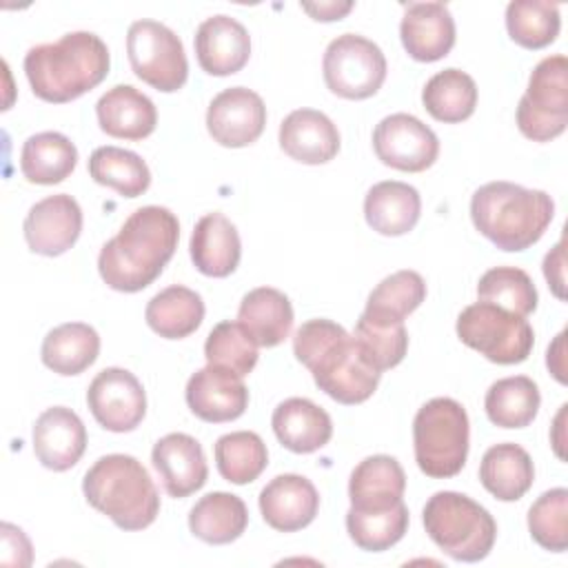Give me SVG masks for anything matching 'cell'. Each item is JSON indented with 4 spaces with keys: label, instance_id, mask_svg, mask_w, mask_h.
<instances>
[{
    "label": "cell",
    "instance_id": "cell-1",
    "mask_svg": "<svg viewBox=\"0 0 568 568\" xmlns=\"http://www.w3.org/2000/svg\"><path fill=\"white\" fill-rule=\"evenodd\" d=\"M178 240L180 222L169 209L142 206L102 246L98 255L100 277L113 291L138 293L160 277L178 248Z\"/></svg>",
    "mask_w": 568,
    "mask_h": 568
},
{
    "label": "cell",
    "instance_id": "cell-2",
    "mask_svg": "<svg viewBox=\"0 0 568 568\" xmlns=\"http://www.w3.org/2000/svg\"><path fill=\"white\" fill-rule=\"evenodd\" d=\"M293 353L311 371L320 390L339 404H362L377 390L382 373L371 364L355 337L331 320L304 322L295 331Z\"/></svg>",
    "mask_w": 568,
    "mask_h": 568
},
{
    "label": "cell",
    "instance_id": "cell-3",
    "mask_svg": "<svg viewBox=\"0 0 568 568\" xmlns=\"http://www.w3.org/2000/svg\"><path fill=\"white\" fill-rule=\"evenodd\" d=\"M109 49L91 31H71L49 44L31 47L24 73L33 93L53 104L71 102L95 89L109 73Z\"/></svg>",
    "mask_w": 568,
    "mask_h": 568
},
{
    "label": "cell",
    "instance_id": "cell-4",
    "mask_svg": "<svg viewBox=\"0 0 568 568\" xmlns=\"http://www.w3.org/2000/svg\"><path fill=\"white\" fill-rule=\"evenodd\" d=\"M555 202L546 191L513 182H488L470 197L475 229L501 251H526L550 226Z\"/></svg>",
    "mask_w": 568,
    "mask_h": 568
},
{
    "label": "cell",
    "instance_id": "cell-5",
    "mask_svg": "<svg viewBox=\"0 0 568 568\" xmlns=\"http://www.w3.org/2000/svg\"><path fill=\"white\" fill-rule=\"evenodd\" d=\"M87 501L122 530L149 528L160 513L158 488L131 455L100 457L82 479Z\"/></svg>",
    "mask_w": 568,
    "mask_h": 568
},
{
    "label": "cell",
    "instance_id": "cell-6",
    "mask_svg": "<svg viewBox=\"0 0 568 568\" xmlns=\"http://www.w3.org/2000/svg\"><path fill=\"white\" fill-rule=\"evenodd\" d=\"M428 537L457 561H481L495 546L497 524L493 515L455 490L435 493L422 513Z\"/></svg>",
    "mask_w": 568,
    "mask_h": 568
},
{
    "label": "cell",
    "instance_id": "cell-7",
    "mask_svg": "<svg viewBox=\"0 0 568 568\" xmlns=\"http://www.w3.org/2000/svg\"><path fill=\"white\" fill-rule=\"evenodd\" d=\"M466 408L450 397H433L413 419V448L419 470L433 479L455 477L468 457Z\"/></svg>",
    "mask_w": 568,
    "mask_h": 568
},
{
    "label": "cell",
    "instance_id": "cell-8",
    "mask_svg": "<svg viewBox=\"0 0 568 568\" xmlns=\"http://www.w3.org/2000/svg\"><path fill=\"white\" fill-rule=\"evenodd\" d=\"M455 331L462 344L504 366L524 362L535 344V333L526 317L481 300L459 313Z\"/></svg>",
    "mask_w": 568,
    "mask_h": 568
},
{
    "label": "cell",
    "instance_id": "cell-9",
    "mask_svg": "<svg viewBox=\"0 0 568 568\" xmlns=\"http://www.w3.org/2000/svg\"><path fill=\"white\" fill-rule=\"evenodd\" d=\"M517 126L532 142H550L568 126V60L544 58L528 78V89L517 104Z\"/></svg>",
    "mask_w": 568,
    "mask_h": 568
},
{
    "label": "cell",
    "instance_id": "cell-10",
    "mask_svg": "<svg viewBox=\"0 0 568 568\" xmlns=\"http://www.w3.org/2000/svg\"><path fill=\"white\" fill-rule=\"evenodd\" d=\"M126 55L133 73L162 93L182 89L189 78L182 40L162 22L135 20L126 31Z\"/></svg>",
    "mask_w": 568,
    "mask_h": 568
},
{
    "label": "cell",
    "instance_id": "cell-11",
    "mask_svg": "<svg viewBox=\"0 0 568 568\" xmlns=\"http://www.w3.org/2000/svg\"><path fill=\"white\" fill-rule=\"evenodd\" d=\"M326 87L346 100H366L386 80V58L382 49L357 33L337 36L322 60Z\"/></svg>",
    "mask_w": 568,
    "mask_h": 568
},
{
    "label": "cell",
    "instance_id": "cell-12",
    "mask_svg": "<svg viewBox=\"0 0 568 568\" xmlns=\"http://www.w3.org/2000/svg\"><path fill=\"white\" fill-rule=\"evenodd\" d=\"M373 149L382 164L419 173L435 164L439 140L430 126L410 113H393L379 120L373 131Z\"/></svg>",
    "mask_w": 568,
    "mask_h": 568
},
{
    "label": "cell",
    "instance_id": "cell-13",
    "mask_svg": "<svg viewBox=\"0 0 568 568\" xmlns=\"http://www.w3.org/2000/svg\"><path fill=\"white\" fill-rule=\"evenodd\" d=\"M87 404L95 422L111 433H129L146 415V395L140 379L126 368L100 371L87 390Z\"/></svg>",
    "mask_w": 568,
    "mask_h": 568
},
{
    "label": "cell",
    "instance_id": "cell-14",
    "mask_svg": "<svg viewBox=\"0 0 568 568\" xmlns=\"http://www.w3.org/2000/svg\"><path fill=\"white\" fill-rule=\"evenodd\" d=\"M266 124L264 100L246 89L231 87L217 93L206 111L209 135L229 149H240L253 144Z\"/></svg>",
    "mask_w": 568,
    "mask_h": 568
},
{
    "label": "cell",
    "instance_id": "cell-15",
    "mask_svg": "<svg viewBox=\"0 0 568 568\" xmlns=\"http://www.w3.org/2000/svg\"><path fill=\"white\" fill-rule=\"evenodd\" d=\"M22 231L33 253L47 257L62 255L82 233V209L67 193L49 195L29 209Z\"/></svg>",
    "mask_w": 568,
    "mask_h": 568
},
{
    "label": "cell",
    "instance_id": "cell-16",
    "mask_svg": "<svg viewBox=\"0 0 568 568\" xmlns=\"http://www.w3.org/2000/svg\"><path fill=\"white\" fill-rule=\"evenodd\" d=\"M184 397L191 413L211 424L233 422L244 415L248 406V388L242 377L213 364H206L189 377Z\"/></svg>",
    "mask_w": 568,
    "mask_h": 568
},
{
    "label": "cell",
    "instance_id": "cell-17",
    "mask_svg": "<svg viewBox=\"0 0 568 568\" xmlns=\"http://www.w3.org/2000/svg\"><path fill=\"white\" fill-rule=\"evenodd\" d=\"M87 448V428L67 406H51L33 424V453L49 470L73 468Z\"/></svg>",
    "mask_w": 568,
    "mask_h": 568
},
{
    "label": "cell",
    "instance_id": "cell-18",
    "mask_svg": "<svg viewBox=\"0 0 568 568\" xmlns=\"http://www.w3.org/2000/svg\"><path fill=\"white\" fill-rule=\"evenodd\" d=\"M151 462L171 497H189L206 484L209 466L204 450L200 442L186 433H169L158 439L151 450Z\"/></svg>",
    "mask_w": 568,
    "mask_h": 568
},
{
    "label": "cell",
    "instance_id": "cell-19",
    "mask_svg": "<svg viewBox=\"0 0 568 568\" xmlns=\"http://www.w3.org/2000/svg\"><path fill=\"white\" fill-rule=\"evenodd\" d=\"M320 510V495L311 479L286 473L273 477L260 493V513L264 521L280 532L306 528Z\"/></svg>",
    "mask_w": 568,
    "mask_h": 568
},
{
    "label": "cell",
    "instance_id": "cell-20",
    "mask_svg": "<svg viewBox=\"0 0 568 568\" xmlns=\"http://www.w3.org/2000/svg\"><path fill=\"white\" fill-rule=\"evenodd\" d=\"M399 38L413 60L435 62L455 44V20L444 2H408Z\"/></svg>",
    "mask_w": 568,
    "mask_h": 568
},
{
    "label": "cell",
    "instance_id": "cell-21",
    "mask_svg": "<svg viewBox=\"0 0 568 568\" xmlns=\"http://www.w3.org/2000/svg\"><path fill=\"white\" fill-rule=\"evenodd\" d=\"M195 55L209 75H233L251 58V36L231 16H211L195 31Z\"/></svg>",
    "mask_w": 568,
    "mask_h": 568
},
{
    "label": "cell",
    "instance_id": "cell-22",
    "mask_svg": "<svg viewBox=\"0 0 568 568\" xmlns=\"http://www.w3.org/2000/svg\"><path fill=\"white\" fill-rule=\"evenodd\" d=\"M282 151L302 164H326L339 151V131L315 109H295L280 124Z\"/></svg>",
    "mask_w": 568,
    "mask_h": 568
},
{
    "label": "cell",
    "instance_id": "cell-23",
    "mask_svg": "<svg viewBox=\"0 0 568 568\" xmlns=\"http://www.w3.org/2000/svg\"><path fill=\"white\" fill-rule=\"evenodd\" d=\"M271 426L275 437L291 453H315L333 437L331 415L306 397H288L273 410Z\"/></svg>",
    "mask_w": 568,
    "mask_h": 568
},
{
    "label": "cell",
    "instance_id": "cell-24",
    "mask_svg": "<svg viewBox=\"0 0 568 568\" xmlns=\"http://www.w3.org/2000/svg\"><path fill=\"white\" fill-rule=\"evenodd\" d=\"M95 113L100 129L120 140H144L158 124L155 104L131 84L111 87L98 100Z\"/></svg>",
    "mask_w": 568,
    "mask_h": 568
},
{
    "label": "cell",
    "instance_id": "cell-25",
    "mask_svg": "<svg viewBox=\"0 0 568 568\" xmlns=\"http://www.w3.org/2000/svg\"><path fill=\"white\" fill-rule=\"evenodd\" d=\"M189 253L195 268L202 275L226 277L240 264V255H242L240 233L226 215L206 213L204 217L197 220L191 233Z\"/></svg>",
    "mask_w": 568,
    "mask_h": 568
},
{
    "label": "cell",
    "instance_id": "cell-26",
    "mask_svg": "<svg viewBox=\"0 0 568 568\" xmlns=\"http://www.w3.org/2000/svg\"><path fill=\"white\" fill-rule=\"evenodd\" d=\"M422 213V197L415 186L397 180L377 182L364 197V217L379 235L397 237L415 229Z\"/></svg>",
    "mask_w": 568,
    "mask_h": 568
},
{
    "label": "cell",
    "instance_id": "cell-27",
    "mask_svg": "<svg viewBox=\"0 0 568 568\" xmlns=\"http://www.w3.org/2000/svg\"><path fill=\"white\" fill-rule=\"evenodd\" d=\"M237 322L257 346H277L293 328L291 300L273 286H257L242 297Z\"/></svg>",
    "mask_w": 568,
    "mask_h": 568
},
{
    "label": "cell",
    "instance_id": "cell-28",
    "mask_svg": "<svg viewBox=\"0 0 568 568\" xmlns=\"http://www.w3.org/2000/svg\"><path fill=\"white\" fill-rule=\"evenodd\" d=\"M406 475L399 462L390 455H371L362 459L348 479V497L353 508L375 510L402 501Z\"/></svg>",
    "mask_w": 568,
    "mask_h": 568
},
{
    "label": "cell",
    "instance_id": "cell-29",
    "mask_svg": "<svg viewBox=\"0 0 568 568\" xmlns=\"http://www.w3.org/2000/svg\"><path fill=\"white\" fill-rule=\"evenodd\" d=\"M479 479L481 486L499 501H517L530 490L535 466L519 444H495L481 457Z\"/></svg>",
    "mask_w": 568,
    "mask_h": 568
},
{
    "label": "cell",
    "instance_id": "cell-30",
    "mask_svg": "<svg viewBox=\"0 0 568 568\" xmlns=\"http://www.w3.org/2000/svg\"><path fill=\"white\" fill-rule=\"evenodd\" d=\"M246 504L237 495L224 490L200 497L189 513V530L213 546L235 541L246 530Z\"/></svg>",
    "mask_w": 568,
    "mask_h": 568
},
{
    "label": "cell",
    "instance_id": "cell-31",
    "mask_svg": "<svg viewBox=\"0 0 568 568\" xmlns=\"http://www.w3.org/2000/svg\"><path fill=\"white\" fill-rule=\"evenodd\" d=\"M100 353V335L84 322H67L47 333L40 357L47 368L58 375H80Z\"/></svg>",
    "mask_w": 568,
    "mask_h": 568
},
{
    "label": "cell",
    "instance_id": "cell-32",
    "mask_svg": "<svg viewBox=\"0 0 568 568\" xmlns=\"http://www.w3.org/2000/svg\"><path fill=\"white\" fill-rule=\"evenodd\" d=\"M78 164V149L75 144L58 133V131H42L22 144L20 153V171L27 182L31 184H58L67 180Z\"/></svg>",
    "mask_w": 568,
    "mask_h": 568
},
{
    "label": "cell",
    "instance_id": "cell-33",
    "mask_svg": "<svg viewBox=\"0 0 568 568\" xmlns=\"http://www.w3.org/2000/svg\"><path fill=\"white\" fill-rule=\"evenodd\" d=\"M146 324L164 339H182L197 331L204 320V302L200 293L182 284H173L153 295L144 311Z\"/></svg>",
    "mask_w": 568,
    "mask_h": 568
},
{
    "label": "cell",
    "instance_id": "cell-34",
    "mask_svg": "<svg viewBox=\"0 0 568 568\" xmlns=\"http://www.w3.org/2000/svg\"><path fill=\"white\" fill-rule=\"evenodd\" d=\"M539 404V388L526 375H513L493 382L484 397L488 419L501 428H524L532 424Z\"/></svg>",
    "mask_w": 568,
    "mask_h": 568
},
{
    "label": "cell",
    "instance_id": "cell-35",
    "mask_svg": "<svg viewBox=\"0 0 568 568\" xmlns=\"http://www.w3.org/2000/svg\"><path fill=\"white\" fill-rule=\"evenodd\" d=\"M424 109L439 122L457 124L468 120L477 106V84L462 69L435 73L422 91Z\"/></svg>",
    "mask_w": 568,
    "mask_h": 568
},
{
    "label": "cell",
    "instance_id": "cell-36",
    "mask_svg": "<svg viewBox=\"0 0 568 568\" xmlns=\"http://www.w3.org/2000/svg\"><path fill=\"white\" fill-rule=\"evenodd\" d=\"M346 530L355 546L362 550H388L408 530V508L404 501L375 510H362L351 506L346 513Z\"/></svg>",
    "mask_w": 568,
    "mask_h": 568
},
{
    "label": "cell",
    "instance_id": "cell-37",
    "mask_svg": "<svg viewBox=\"0 0 568 568\" xmlns=\"http://www.w3.org/2000/svg\"><path fill=\"white\" fill-rule=\"evenodd\" d=\"M89 175L102 186L115 189L124 197L142 195L151 184L146 162L120 146H100L89 158Z\"/></svg>",
    "mask_w": 568,
    "mask_h": 568
},
{
    "label": "cell",
    "instance_id": "cell-38",
    "mask_svg": "<svg viewBox=\"0 0 568 568\" xmlns=\"http://www.w3.org/2000/svg\"><path fill=\"white\" fill-rule=\"evenodd\" d=\"M213 453L220 475L237 486L255 481L268 464L266 444L253 430H235L222 435L215 442Z\"/></svg>",
    "mask_w": 568,
    "mask_h": 568
},
{
    "label": "cell",
    "instance_id": "cell-39",
    "mask_svg": "<svg viewBox=\"0 0 568 568\" xmlns=\"http://www.w3.org/2000/svg\"><path fill=\"white\" fill-rule=\"evenodd\" d=\"M561 27L559 4L546 0H513L506 7V29L524 49H544L557 40Z\"/></svg>",
    "mask_w": 568,
    "mask_h": 568
},
{
    "label": "cell",
    "instance_id": "cell-40",
    "mask_svg": "<svg viewBox=\"0 0 568 568\" xmlns=\"http://www.w3.org/2000/svg\"><path fill=\"white\" fill-rule=\"evenodd\" d=\"M426 300V282L417 271H397L384 277L366 300V315L404 322Z\"/></svg>",
    "mask_w": 568,
    "mask_h": 568
},
{
    "label": "cell",
    "instance_id": "cell-41",
    "mask_svg": "<svg viewBox=\"0 0 568 568\" xmlns=\"http://www.w3.org/2000/svg\"><path fill=\"white\" fill-rule=\"evenodd\" d=\"M353 337L379 373L395 368L408 351V331L404 322L382 320L362 313L355 324Z\"/></svg>",
    "mask_w": 568,
    "mask_h": 568
},
{
    "label": "cell",
    "instance_id": "cell-42",
    "mask_svg": "<svg viewBox=\"0 0 568 568\" xmlns=\"http://www.w3.org/2000/svg\"><path fill=\"white\" fill-rule=\"evenodd\" d=\"M477 297L521 317L537 308V288L530 275L517 266H495L479 277Z\"/></svg>",
    "mask_w": 568,
    "mask_h": 568
},
{
    "label": "cell",
    "instance_id": "cell-43",
    "mask_svg": "<svg viewBox=\"0 0 568 568\" xmlns=\"http://www.w3.org/2000/svg\"><path fill=\"white\" fill-rule=\"evenodd\" d=\"M204 357L209 364L244 377L257 364V344L240 322H220L211 328L204 342Z\"/></svg>",
    "mask_w": 568,
    "mask_h": 568
},
{
    "label": "cell",
    "instance_id": "cell-44",
    "mask_svg": "<svg viewBox=\"0 0 568 568\" xmlns=\"http://www.w3.org/2000/svg\"><path fill=\"white\" fill-rule=\"evenodd\" d=\"M530 537L550 552L568 548V490L552 488L541 493L528 510Z\"/></svg>",
    "mask_w": 568,
    "mask_h": 568
},
{
    "label": "cell",
    "instance_id": "cell-45",
    "mask_svg": "<svg viewBox=\"0 0 568 568\" xmlns=\"http://www.w3.org/2000/svg\"><path fill=\"white\" fill-rule=\"evenodd\" d=\"M31 559L33 555L27 535L13 524H2V564L22 568L29 566Z\"/></svg>",
    "mask_w": 568,
    "mask_h": 568
},
{
    "label": "cell",
    "instance_id": "cell-46",
    "mask_svg": "<svg viewBox=\"0 0 568 568\" xmlns=\"http://www.w3.org/2000/svg\"><path fill=\"white\" fill-rule=\"evenodd\" d=\"M564 237L546 253L544 257V277L555 293V297L566 300V257H564Z\"/></svg>",
    "mask_w": 568,
    "mask_h": 568
},
{
    "label": "cell",
    "instance_id": "cell-47",
    "mask_svg": "<svg viewBox=\"0 0 568 568\" xmlns=\"http://www.w3.org/2000/svg\"><path fill=\"white\" fill-rule=\"evenodd\" d=\"M302 9H304L306 13H311L315 20L333 22V20H339L342 16H346V13L353 9V2H320V4H308V2H304Z\"/></svg>",
    "mask_w": 568,
    "mask_h": 568
},
{
    "label": "cell",
    "instance_id": "cell-48",
    "mask_svg": "<svg viewBox=\"0 0 568 568\" xmlns=\"http://www.w3.org/2000/svg\"><path fill=\"white\" fill-rule=\"evenodd\" d=\"M564 337L566 331H561L555 339L552 346H548V355H546V364L550 368V373L555 375V379L559 384H566V364H564Z\"/></svg>",
    "mask_w": 568,
    "mask_h": 568
},
{
    "label": "cell",
    "instance_id": "cell-49",
    "mask_svg": "<svg viewBox=\"0 0 568 568\" xmlns=\"http://www.w3.org/2000/svg\"><path fill=\"white\" fill-rule=\"evenodd\" d=\"M566 404L559 408V413H557V417H555V433H552V446H555V453H557V457L559 459H566V455H564V417H566Z\"/></svg>",
    "mask_w": 568,
    "mask_h": 568
}]
</instances>
